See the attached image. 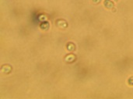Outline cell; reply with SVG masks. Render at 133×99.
<instances>
[{"label":"cell","instance_id":"cell-1","mask_svg":"<svg viewBox=\"0 0 133 99\" xmlns=\"http://www.w3.org/2000/svg\"><path fill=\"white\" fill-rule=\"evenodd\" d=\"M55 24L56 26L60 28V29H65L68 27V23L65 20V19H58L56 21H55Z\"/></svg>","mask_w":133,"mask_h":99},{"label":"cell","instance_id":"cell-2","mask_svg":"<svg viewBox=\"0 0 133 99\" xmlns=\"http://www.w3.org/2000/svg\"><path fill=\"white\" fill-rule=\"evenodd\" d=\"M104 5L108 9H113L115 8V3L111 0H104Z\"/></svg>","mask_w":133,"mask_h":99},{"label":"cell","instance_id":"cell-3","mask_svg":"<svg viewBox=\"0 0 133 99\" xmlns=\"http://www.w3.org/2000/svg\"><path fill=\"white\" fill-rule=\"evenodd\" d=\"M76 59V55L72 54H68L65 56V57L64 58L65 61L67 62V63H73Z\"/></svg>","mask_w":133,"mask_h":99},{"label":"cell","instance_id":"cell-4","mask_svg":"<svg viewBox=\"0 0 133 99\" xmlns=\"http://www.w3.org/2000/svg\"><path fill=\"white\" fill-rule=\"evenodd\" d=\"M1 71L4 74H9L11 71H12V67L9 64H5L3 66H2V69H1Z\"/></svg>","mask_w":133,"mask_h":99},{"label":"cell","instance_id":"cell-5","mask_svg":"<svg viewBox=\"0 0 133 99\" xmlns=\"http://www.w3.org/2000/svg\"><path fill=\"white\" fill-rule=\"evenodd\" d=\"M65 47H66V50H67L69 52H73V51L76 50V45H75L73 43H72V42L67 43Z\"/></svg>","mask_w":133,"mask_h":99},{"label":"cell","instance_id":"cell-6","mask_svg":"<svg viewBox=\"0 0 133 99\" xmlns=\"http://www.w3.org/2000/svg\"><path fill=\"white\" fill-rule=\"evenodd\" d=\"M49 27H50V23L48 22H43L41 23L40 25V29L44 30V31H47L49 29Z\"/></svg>","mask_w":133,"mask_h":99},{"label":"cell","instance_id":"cell-7","mask_svg":"<svg viewBox=\"0 0 133 99\" xmlns=\"http://www.w3.org/2000/svg\"><path fill=\"white\" fill-rule=\"evenodd\" d=\"M127 83H128V85H129V86L133 87V76L129 78V79H128V81H127Z\"/></svg>","mask_w":133,"mask_h":99},{"label":"cell","instance_id":"cell-8","mask_svg":"<svg viewBox=\"0 0 133 99\" xmlns=\"http://www.w3.org/2000/svg\"><path fill=\"white\" fill-rule=\"evenodd\" d=\"M92 1H93V2H94V4H99V3L101 2L102 0H92Z\"/></svg>","mask_w":133,"mask_h":99},{"label":"cell","instance_id":"cell-9","mask_svg":"<svg viewBox=\"0 0 133 99\" xmlns=\"http://www.w3.org/2000/svg\"><path fill=\"white\" fill-rule=\"evenodd\" d=\"M114 1H115V2H118V0H114Z\"/></svg>","mask_w":133,"mask_h":99}]
</instances>
